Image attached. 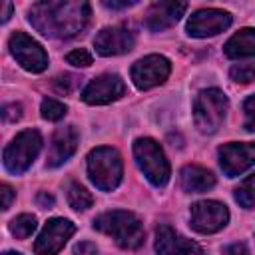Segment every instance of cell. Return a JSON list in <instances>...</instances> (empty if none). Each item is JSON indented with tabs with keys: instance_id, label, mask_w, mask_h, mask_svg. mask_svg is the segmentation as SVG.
<instances>
[{
	"instance_id": "cell-1",
	"label": "cell",
	"mask_w": 255,
	"mask_h": 255,
	"mask_svg": "<svg viewBox=\"0 0 255 255\" xmlns=\"http://www.w3.org/2000/svg\"><path fill=\"white\" fill-rule=\"evenodd\" d=\"M28 20L40 34L48 38H72L88 26L90 4L68 0L36 2L28 10Z\"/></svg>"
},
{
	"instance_id": "cell-2",
	"label": "cell",
	"mask_w": 255,
	"mask_h": 255,
	"mask_svg": "<svg viewBox=\"0 0 255 255\" xmlns=\"http://www.w3.org/2000/svg\"><path fill=\"white\" fill-rule=\"evenodd\" d=\"M94 229L110 235L124 249H137L143 243V225L141 219L131 211H106L94 219Z\"/></svg>"
},
{
	"instance_id": "cell-3",
	"label": "cell",
	"mask_w": 255,
	"mask_h": 255,
	"mask_svg": "<svg viewBox=\"0 0 255 255\" xmlns=\"http://www.w3.org/2000/svg\"><path fill=\"white\" fill-rule=\"evenodd\" d=\"M88 175L98 189L102 191L116 189L124 175V163L120 151L110 145L92 149L88 153Z\"/></svg>"
},
{
	"instance_id": "cell-4",
	"label": "cell",
	"mask_w": 255,
	"mask_h": 255,
	"mask_svg": "<svg viewBox=\"0 0 255 255\" xmlns=\"http://www.w3.org/2000/svg\"><path fill=\"white\" fill-rule=\"evenodd\" d=\"M227 108H229V102H227V96L221 90H217V88L201 90L193 100L195 128L205 135L215 133L221 128L223 120H225Z\"/></svg>"
},
{
	"instance_id": "cell-5",
	"label": "cell",
	"mask_w": 255,
	"mask_h": 255,
	"mask_svg": "<svg viewBox=\"0 0 255 255\" xmlns=\"http://www.w3.org/2000/svg\"><path fill=\"white\" fill-rule=\"evenodd\" d=\"M133 157L137 167L141 169V173L151 185L163 187L169 181V175H171L169 161L165 159V153L155 139L137 137L133 141Z\"/></svg>"
},
{
	"instance_id": "cell-6",
	"label": "cell",
	"mask_w": 255,
	"mask_h": 255,
	"mask_svg": "<svg viewBox=\"0 0 255 255\" xmlns=\"http://www.w3.org/2000/svg\"><path fill=\"white\" fill-rule=\"evenodd\" d=\"M40 149H42L40 131L38 129H24L6 145L4 153H2L4 167L10 173L20 175L34 163V159L38 157Z\"/></svg>"
},
{
	"instance_id": "cell-7",
	"label": "cell",
	"mask_w": 255,
	"mask_h": 255,
	"mask_svg": "<svg viewBox=\"0 0 255 255\" xmlns=\"http://www.w3.org/2000/svg\"><path fill=\"white\" fill-rule=\"evenodd\" d=\"M8 46H10V54L16 58V62L24 70H28L32 74H40V72H44L48 68V54H46V50L34 38H30L28 34L14 32L10 36Z\"/></svg>"
},
{
	"instance_id": "cell-8",
	"label": "cell",
	"mask_w": 255,
	"mask_h": 255,
	"mask_svg": "<svg viewBox=\"0 0 255 255\" xmlns=\"http://www.w3.org/2000/svg\"><path fill=\"white\" fill-rule=\"evenodd\" d=\"M171 72V62L161 56V54H149L141 60H137L131 66V80L135 88L139 90H149L167 80Z\"/></svg>"
},
{
	"instance_id": "cell-9",
	"label": "cell",
	"mask_w": 255,
	"mask_h": 255,
	"mask_svg": "<svg viewBox=\"0 0 255 255\" xmlns=\"http://www.w3.org/2000/svg\"><path fill=\"white\" fill-rule=\"evenodd\" d=\"M229 221V209L213 199L197 201L191 205V227L197 233L209 235L223 229Z\"/></svg>"
},
{
	"instance_id": "cell-10",
	"label": "cell",
	"mask_w": 255,
	"mask_h": 255,
	"mask_svg": "<svg viewBox=\"0 0 255 255\" xmlns=\"http://www.w3.org/2000/svg\"><path fill=\"white\" fill-rule=\"evenodd\" d=\"M74 233H76V225L70 219H64V217L50 219L44 225V229L40 231V235L34 243L36 255H56V253H60Z\"/></svg>"
},
{
	"instance_id": "cell-11",
	"label": "cell",
	"mask_w": 255,
	"mask_h": 255,
	"mask_svg": "<svg viewBox=\"0 0 255 255\" xmlns=\"http://www.w3.org/2000/svg\"><path fill=\"white\" fill-rule=\"evenodd\" d=\"M233 18L225 10L217 8H201L193 12L187 20V34L193 38H207V36H217L225 32L231 26Z\"/></svg>"
},
{
	"instance_id": "cell-12",
	"label": "cell",
	"mask_w": 255,
	"mask_h": 255,
	"mask_svg": "<svg viewBox=\"0 0 255 255\" xmlns=\"http://www.w3.org/2000/svg\"><path fill=\"white\" fill-rule=\"evenodd\" d=\"M126 94V84L118 74H102L88 82L82 90V100L90 106H104L120 100Z\"/></svg>"
},
{
	"instance_id": "cell-13",
	"label": "cell",
	"mask_w": 255,
	"mask_h": 255,
	"mask_svg": "<svg viewBox=\"0 0 255 255\" xmlns=\"http://www.w3.org/2000/svg\"><path fill=\"white\" fill-rule=\"evenodd\" d=\"M219 165L227 177H237L255 165V143H225L219 147Z\"/></svg>"
},
{
	"instance_id": "cell-14",
	"label": "cell",
	"mask_w": 255,
	"mask_h": 255,
	"mask_svg": "<svg viewBox=\"0 0 255 255\" xmlns=\"http://www.w3.org/2000/svg\"><path fill=\"white\" fill-rule=\"evenodd\" d=\"M135 44V36L129 28L126 26H110L104 28L96 34L94 38V48L100 56H120L126 54L133 48Z\"/></svg>"
},
{
	"instance_id": "cell-15",
	"label": "cell",
	"mask_w": 255,
	"mask_h": 255,
	"mask_svg": "<svg viewBox=\"0 0 255 255\" xmlns=\"http://www.w3.org/2000/svg\"><path fill=\"white\" fill-rule=\"evenodd\" d=\"M155 251L157 255H199L201 247L173 231L169 225H159L155 229Z\"/></svg>"
},
{
	"instance_id": "cell-16",
	"label": "cell",
	"mask_w": 255,
	"mask_h": 255,
	"mask_svg": "<svg viewBox=\"0 0 255 255\" xmlns=\"http://www.w3.org/2000/svg\"><path fill=\"white\" fill-rule=\"evenodd\" d=\"M78 147V131L74 126H66V128H58L54 137H52V145L48 151V159H46V167H58L64 161H68Z\"/></svg>"
},
{
	"instance_id": "cell-17",
	"label": "cell",
	"mask_w": 255,
	"mask_h": 255,
	"mask_svg": "<svg viewBox=\"0 0 255 255\" xmlns=\"http://www.w3.org/2000/svg\"><path fill=\"white\" fill-rule=\"evenodd\" d=\"M185 10H187L185 2H155L149 6L145 14V28L151 32H161L173 26L183 16Z\"/></svg>"
},
{
	"instance_id": "cell-18",
	"label": "cell",
	"mask_w": 255,
	"mask_h": 255,
	"mask_svg": "<svg viewBox=\"0 0 255 255\" xmlns=\"http://www.w3.org/2000/svg\"><path fill=\"white\" fill-rule=\"evenodd\" d=\"M179 183L187 193H201L215 185V175L201 165H185L179 171Z\"/></svg>"
},
{
	"instance_id": "cell-19",
	"label": "cell",
	"mask_w": 255,
	"mask_h": 255,
	"mask_svg": "<svg viewBox=\"0 0 255 255\" xmlns=\"http://www.w3.org/2000/svg\"><path fill=\"white\" fill-rule=\"evenodd\" d=\"M225 56L227 58H253L255 56V28H243L237 34H233L225 44Z\"/></svg>"
},
{
	"instance_id": "cell-20",
	"label": "cell",
	"mask_w": 255,
	"mask_h": 255,
	"mask_svg": "<svg viewBox=\"0 0 255 255\" xmlns=\"http://www.w3.org/2000/svg\"><path fill=\"white\" fill-rule=\"evenodd\" d=\"M66 197H68L70 207L76 209V211H86L94 203L92 193L84 185H80L78 181H68V185H66Z\"/></svg>"
},
{
	"instance_id": "cell-21",
	"label": "cell",
	"mask_w": 255,
	"mask_h": 255,
	"mask_svg": "<svg viewBox=\"0 0 255 255\" xmlns=\"http://www.w3.org/2000/svg\"><path fill=\"white\" fill-rule=\"evenodd\" d=\"M235 201L245 209L255 207V173L243 179L239 187H235Z\"/></svg>"
},
{
	"instance_id": "cell-22",
	"label": "cell",
	"mask_w": 255,
	"mask_h": 255,
	"mask_svg": "<svg viewBox=\"0 0 255 255\" xmlns=\"http://www.w3.org/2000/svg\"><path fill=\"white\" fill-rule=\"evenodd\" d=\"M34 229H36V217L30 215V213H22V215H18L10 221V231L18 239L30 237L34 233Z\"/></svg>"
},
{
	"instance_id": "cell-23",
	"label": "cell",
	"mask_w": 255,
	"mask_h": 255,
	"mask_svg": "<svg viewBox=\"0 0 255 255\" xmlns=\"http://www.w3.org/2000/svg\"><path fill=\"white\" fill-rule=\"evenodd\" d=\"M66 112H68V108H66L62 102H58V100H54V98H44V100H42L40 114H42L44 120H48V122H58V120H62V118L66 116Z\"/></svg>"
},
{
	"instance_id": "cell-24",
	"label": "cell",
	"mask_w": 255,
	"mask_h": 255,
	"mask_svg": "<svg viewBox=\"0 0 255 255\" xmlns=\"http://www.w3.org/2000/svg\"><path fill=\"white\" fill-rule=\"evenodd\" d=\"M229 76L233 82L239 84H249L255 80V64H235L229 70Z\"/></svg>"
},
{
	"instance_id": "cell-25",
	"label": "cell",
	"mask_w": 255,
	"mask_h": 255,
	"mask_svg": "<svg viewBox=\"0 0 255 255\" xmlns=\"http://www.w3.org/2000/svg\"><path fill=\"white\" fill-rule=\"evenodd\" d=\"M66 62L72 64V66H78V68H86V66L92 64V54H90L86 48H78V50L68 52Z\"/></svg>"
},
{
	"instance_id": "cell-26",
	"label": "cell",
	"mask_w": 255,
	"mask_h": 255,
	"mask_svg": "<svg viewBox=\"0 0 255 255\" xmlns=\"http://www.w3.org/2000/svg\"><path fill=\"white\" fill-rule=\"evenodd\" d=\"M243 112H245V120H243V128L247 131H255V94L249 96L243 104Z\"/></svg>"
},
{
	"instance_id": "cell-27",
	"label": "cell",
	"mask_w": 255,
	"mask_h": 255,
	"mask_svg": "<svg viewBox=\"0 0 255 255\" xmlns=\"http://www.w3.org/2000/svg\"><path fill=\"white\" fill-rule=\"evenodd\" d=\"M2 118H4L6 122H16V120H20V118H22V106L16 104V102L6 104V106L2 108Z\"/></svg>"
},
{
	"instance_id": "cell-28",
	"label": "cell",
	"mask_w": 255,
	"mask_h": 255,
	"mask_svg": "<svg viewBox=\"0 0 255 255\" xmlns=\"http://www.w3.org/2000/svg\"><path fill=\"white\" fill-rule=\"evenodd\" d=\"M74 84H76V76H72V74H64V76H60V78H56V90L58 92H64V94H70L72 92V88H74Z\"/></svg>"
},
{
	"instance_id": "cell-29",
	"label": "cell",
	"mask_w": 255,
	"mask_h": 255,
	"mask_svg": "<svg viewBox=\"0 0 255 255\" xmlns=\"http://www.w3.org/2000/svg\"><path fill=\"white\" fill-rule=\"evenodd\" d=\"M74 255H98V247L92 241H80L74 245Z\"/></svg>"
},
{
	"instance_id": "cell-30",
	"label": "cell",
	"mask_w": 255,
	"mask_h": 255,
	"mask_svg": "<svg viewBox=\"0 0 255 255\" xmlns=\"http://www.w3.org/2000/svg\"><path fill=\"white\" fill-rule=\"evenodd\" d=\"M0 193H2V209L6 211V209H10V205H12V199H14V189L8 185V183H2V187H0Z\"/></svg>"
},
{
	"instance_id": "cell-31",
	"label": "cell",
	"mask_w": 255,
	"mask_h": 255,
	"mask_svg": "<svg viewBox=\"0 0 255 255\" xmlns=\"http://www.w3.org/2000/svg\"><path fill=\"white\" fill-rule=\"evenodd\" d=\"M223 255H249V249L243 243H233V245L225 247Z\"/></svg>"
},
{
	"instance_id": "cell-32",
	"label": "cell",
	"mask_w": 255,
	"mask_h": 255,
	"mask_svg": "<svg viewBox=\"0 0 255 255\" xmlns=\"http://www.w3.org/2000/svg\"><path fill=\"white\" fill-rule=\"evenodd\" d=\"M36 201H38V205H40V207H44V209L54 205V197H52V195H48L46 191H40V193H38V197H36Z\"/></svg>"
},
{
	"instance_id": "cell-33",
	"label": "cell",
	"mask_w": 255,
	"mask_h": 255,
	"mask_svg": "<svg viewBox=\"0 0 255 255\" xmlns=\"http://www.w3.org/2000/svg\"><path fill=\"white\" fill-rule=\"evenodd\" d=\"M137 2L135 0H129V2H104L106 8H112V10H120V8H129V6H135Z\"/></svg>"
},
{
	"instance_id": "cell-34",
	"label": "cell",
	"mask_w": 255,
	"mask_h": 255,
	"mask_svg": "<svg viewBox=\"0 0 255 255\" xmlns=\"http://www.w3.org/2000/svg\"><path fill=\"white\" fill-rule=\"evenodd\" d=\"M12 16V4L10 2H4L2 4V22H8Z\"/></svg>"
},
{
	"instance_id": "cell-35",
	"label": "cell",
	"mask_w": 255,
	"mask_h": 255,
	"mask_svg": "<svg viewBox=\"0 0 255 255\" xmlns=\"http://www.w3.org/2000/svg\"><path fill=\"white\" fill-rule=\"evenodd\" d=\"M2 255H22V253H18V251H6V253H2Z\"/></svg>"
}]
</instances>
